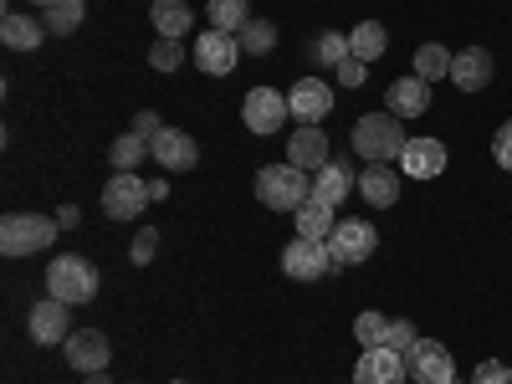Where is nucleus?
Returning <instances> with one entry per match:
<instances>
[{
    "label": "nucleus",
    "mask_w": 512,
    "mask_h": 384,
    "mask_svg": "<svg viewBox=\"0 0 512 384\" xmlns=\"http://www.w3.org/2000/svg\"><path fill=\"white\" fill-rule=\"evenodd\" d=\"M287 108L297 123H323L333 113V88L323 77H297V88L287 93Z\"/></svg>",
    "instance_id": "14"
},
{
    "label": "nucleus",
    "mask_w": 512,
    "mask_h": 384,
    "mask_svg": "<svg viewBox=\"0 0 512 384\" xmlns=\"http://www.w3.org/2000/svg\"><path fill=\"white\" fill-rule=\"evenodd\" d=\"M98 267L88 262V256H57V262L47 267V297H62V303L82 308L98 297Z\"/></svg>",
    "instance_id": "2"
},
{
    "label": "nucleus",
    "mask_w": 512,
    "mask_h": 384,
    "mask_svg": "<svg viewBox=\"0 0 512 384\" xmlns=\"http://www.w3.org/2000/svg\"><path fill=\"white\" fill-rule=\"evenodd\" d=\"M282 272L297 277V282H318L333 272V256H328V241H308V236H292L282 246Z\"/></svg>",
    "instance_id": "8"
},
{
    "label": "nucleus",
    "mask_w": 512,
    "mask_h": 384,
    "mask_svg": "<svg viewBox=\"0 0 512 384\" xmlns=\"http://www.w3.org/2000/svg\"><path fill=\"white\" fill-rule=\"evenodd\" d=\"M77 221H82V210H77V205H62V210H57V226H62V231H72Z\"/></svg>",
    "instance_id": "40"
},
{
    "label": "nucleus",
    "mask_w": 512,
    "mask_h": 384,
    "mask_svg": "<svg viewBox=\"0 0 512 384\" xmlns=\"http://www.w3.org/2000/svg\"><path fill=\"white\" fill-rule=\"evenodd\" d=\"M349 47H354L359 62H379L384 47H390V31H384L379 21H359V26L349 31Z\"/></svg>",
    "instance_id": "25"
},
{
    "label": "nucleus",
    "mask_w": 512,
    "mask_h": 384,
    "mask_svg": "<svg viewBox=\"0 0 512 384\" xmlns=\"http://www.w3.org/2000/svg\"><path fill=\"white\" fill-rule=\"evenodd\" d=\"M384 103H390V113L400 118H420V113H431V82L425 77H395L390 82V93H384Z\"/></svg>",
    "instance_id": "19"
},
{
    "label": "nucleus",
    "mask_w": 512,
    "mask_h": 384,
    "mask_svg": "<svg viewBox=\"0 0 512 384\" xmlns=\"http://www.w3.org/2000/svg\"><path fill=\"white\" fill-rule=\"evenodd\" d=\"M405 374L415 384H456V359L436 338H415V349L405 354Z\"/></svg>",
    "instance_id": "6"
},
{
    "label": "nucleus",
    "mask_w": 512,
    "mask_h": 384,
    "mask_svg": "<svg viewBox=\"0 0 512 384\" xmlns=\"http://www.w3.org/2000/svg\"><path fill=\"white\" fill-rule=\"evenodd\" d=\"M26 333H31V344H41V349L67 344L72 338V303H62V297H41V303H31Z\"/></svg>",
    "instance_id": "5"
},
{
    "label": "nucleus",
    "mask_w": 512,
    "mask_h": 384,
    "mask_svg": "<svg viewBox=\"0 0 512 384\" xmlns=\"http://www.w3.org/2000/svg\"><path fill=\"white\" fill-rule=\"evenodd\" d=\"M41 26H47L52 36H72L82 26V0H57V6L41 11Z\"/></svg>",
    "instance_id": "32"
},
{
    "label": "nucleus",
    "mask_w": 512,
    "mask_h": 384,
    "mask_svg": "<svg viewBox=\"0 0 512 384\" xmlns=\"http://www.w3.org/2000/svg\"><path fill=\"white\" fill-rule=\"evenodd\" d=\"M149 67H154V72H180V67H185V41L159 36L154 47H149Z\"/></svg>",
    "instance_id": "33"
},
{
    "label": "nucleus",
    "mask_w": 512,
    "mask_h": 384,
    "mask_svg": "<svg viewBox=\"0 0 512 384\" xmlns=\"http://www.w3.org/2000/svg\"><path fill=\"white\" fill-rule=\"evenodd\" d=\"M149 200H154V190H149V180H139V175H113L108 190H103L108 221H139Z\"/></svg>",
    "instance_id": "10"
},
{
    "label": "nucleus",
    "mask_w": 512,
    "mask_h": 384,
    "mask_svg": "<svg viewBox=\"0 0 512 384\" xmlns=\"http://www.w3.org/2000/svg\"><path fill=\"white\" fill-rule=\"evenodd\" d=\"M313 57H318V67H344L349 57H354V47H349V31H318V41H313Z\"/></svg>",
    "instance_id": "29"
},
{
    "label": "nucleus",
    "mask_w": 512,
    "mask_h": 384,
    "mask_svg": "<svg viewBox=\"0 0 512 384\" xmlns=\"http://www.w3.org/2000/svg\"><path fill=\"white\" fill-rule=\"evenodd\" d=\"M390 323L395 318H384V313H359L354 318V338H359V349H384V344H390Z\"/></svg>",
    "instance_id": "31"
},
{
    "label": "nucleus",
    "mask_w": 512,
    "mask_h": 384,
    "mask_svg": "<svg viewBox=\"0 0 512 384\" xmlns=\"http://www.w3.org/2000/svg\"><path fill=\"white\" fill-rule=\"evenodd\" d=\"M405 354L400 349H364L359 364H354V384H405Z\"/></svg>",
    "instance_id": "15"
},
{
    "label": "nucleus",
    "mask_w": 512,
    "mask_h": 384,
    "mask_svg": "<svg viewBox=\"0 0 512 384\" xmlns=\"http://www.w3.org/2000/svg\"><path fill=\"white\" fill-rule=\"evenodd\" d=\"M256 200H262L267 210H287V216H297V210L313 200L308 169H297V164H267L262 175H256Z\"/></svg>",
    "instance_id": "1"
},
{
    "label": "nucleus",
    "mask_w": 512,
    "mask_h": 384,
    "mask_svg": "<svg viewBox=\"0 0 512 384\" xmlns=\"http://www.w3.org/2000/svg\"><path fill=\"white\" fill-rule=\"evenodd\" d=\"M169 384H190V379H169Z\"/></svg>",
    "instance_id": "43"
},
{
    "label": "nucleus",
    "mask_w": 512,
    "mask_h": 384,
    "mask_svg": "<svg viewBox=\"0 0 512 384\" xmlns=\"http://www.w3.org/2000/svg\"><path fill=\"white\" fill-rule=\"evenodd\" d=\"M31 6H41V11H47V6H57V0H31Z\"/></svg>",
    "instance_id": "42"
},
{
    "label": "nucleus",
    "mask_w": 512,
    "mask_h": 384,
    "mask_svg": "<svg viewBox=\"0 0 512 384\" xmlns=\"http://www.w3.org/2000/svg\"><path fill=\"white\" fill-rule=\"evenodd\" d=\"M405 149V128L395 113H364L354 123V154H364L369 164H390Z\"/></svg>",
    "instance_id": "3"
},
{
    "label": "nucleus",
    "mask_w": 512,
    "mask_h": 384,
    "mask_svg": "<svg viewBox=\"0 0 512 384\" xmlns=\"http://www.w3.org/2000/svg\"><path fill=\"white\" fill-rule=\"evenodd\" d=\"M451 62H456V52H446L441 41H425V47L415 52V77L441 82V77H451Z\"/></svg>",
    "instance_id": "28"
},
{
    "label": "nucleus",
    "mask_w": 512,
    "mask_h": 384,
    "mask_svg": "<svg viewBox=\"0 0 512 384\" xmlns=\"http://www.w3.org/2000/svg\"><path fill=\"white\" fill-rule=\"evenodd\" d=\"M241 118H246V128H251V134L272 139L277 128L292 118V108H287V93H277V88H251V93H246V103H241Z\"/></svg>",
    "instance_id": "9"
},
{
    "label": "nucleus",
    "mask_w": 512,
    "mask_h": 384,
    "mask_svg": "<svg viewBox=\"0 0 512 384\" xmlns=\"http://www.w3.org/2000/svg\"><path fill=\"white\" fill-rule=\"evenodd\" d=\"M400 169H405L410 180H436L441 169H446V144L441 139H405Z\"/></svg>",
    "instance_id": "17"
},
{
    "label": "nucleus",
    "mask_w": 512,
    "mask_h": 384,
    "mask_svg": "<svg viewBox=\"0 0 512 384\" xmlns=\"http://www.w3.org/2000/svg\"><path fill=\"white\" fill-rule=\"evenodd\" d=\"M472 384H512V369H507V364H497V359H482V364H477V374H472Z\"/></svg>",
    "instance_id": "36"
},
{
    "label": "nucleus",
    "mask_w": 512,
    "mask_h": 384,
    "mask_svg": "<svg viewBox=\"0 0 512 384\" xmlns=\"http://www.w3.org/2000/svg\"><path fill=\"white\" fill-rule=\"evenodd\" d=\"M333 159V149H328V134H323V123H297L292 128V139H287V164H297V169H318Z\"/></svg>",
    "instance_id": "13"
},
{
    "label": "nucleus",
    "mask_w": 512,
    "mask_h": 384,
    "mask_svg": "<svg viewBox=\"0 0 512 384\" xmlns=\"http://www.w3.org/2000/svg\"><path fill=\"white\" fill-rule=\"evenodd\" d=\"M149 149H154V164L169 169V175H180V169H195V159H200V144L185 134V128H159Z\"/></svg>",
    "instance_id": "16"
},
{
    "label": "nucleus",
    "mask_w": 512,
    "mask_h": 384,
    "mask_svg": "<svg viewBox=\"0 0 512 384\" xmlns=\"http://www.w3.org/2000/svg\"><path fill=\"white\" fill-rule=\"evenodd\" d=\"M379 246V231L369 221H338L333 236H328V256H333V267H359L369 262Z\"/></svg>",
    "instance_id": "7"
},
{
    "label": "nucleus",
    "mask_w": 512,
    "mask_h": 384,
    "mask_svg": "<svg viewBox=\"0 0 512 384\" xmlns=\"http://www.w3.org/2000/svg\"><path fill=\"white\" fill-rule=\"evenodd\" d=\"M205 16H210V26H216V31H231L236 36L251 21V0H210Z\"/></svg>",
    "instance_id": "30"
},
{
    "label": "nucleus",
    "mask_w": 512,
    "mask_h": 384,
    "mask_svg": "<svg viewBox=\"0 0 512 384\" xmlns=\"http://www.w3.org/2000/svg\"><path fill=\"white\" fill-rule=\"evenodd\" d=\"M492 159L507 169V175H512V118L497 128V139H492Z\"/></svg>",
    "instance_id": "37"
},
{
    "label": "nucleus",
    "mask_w": 512,
    "mask_h": 384,
    "mask_svg": "<svg viewBox=\"0 0 512 384\" xmlns=\"http://www.w3.org/2000/svg\"><path fill=\"white\" fill-rule=\"evenodd\" d=\"M415 338H420V333H415V323H410V318H395V323H390V349L410 354V349H415Z\"/></svg>",
    "instance_id": "35"
},
{
    "label": "nucleus",
    "mask_w": 512,
    "mask_h": 384,
    "mask_svg": "<svg viewBox=\"0 0 512 384\" xmlns=\"http://www.w3.org/2000/svg\"><path fill=\"white\" fill-rule=\"evenodd\" d=\"M57 216H26V210H16V216L0 221V251L6 256H36L47 251L57 241Z\"/></svg>",
    "instance_id": "4"
},
{
    "label": "nucleus",
    "mask_w": 512,
    "mask_h": 384,
    "mask_svg": "<svg viewBox=\"0 0 512 384\" xmlns=\"http://www.w3.org/2000/svg\"><path fill=\"white\" fill-rule=\"evenodd\" d=\"M292 221H297V236H308V241H328V236H333V226H338V210H333L328 200H318V195H313V200H308L303 210H297Z\"/></svg>",
    "instance_id": "23"
},
{
    "label": "nucleus",
    "mask_w": 512,
    "mask_h": 384,
    "mask_svg": "<svg viewBox=\"0 0 512 384\" xmlns=\"http://www.w3.org/2000/svg\"><path fill=\"white\" fill-rule=\"evenodd\" d=\"M364 67H369V62H359V57H349V62H344V67H338V82H344V88H359V82H364V77H369V72H364Z\"/></svg>",
    "instance_id": "39"
},
{
    "label": "nucleus",
    "mask_w": 512,
    "mask_h": 384,
    "mask_svg": "<svg viewBox=\"0 0 512 384\" xmlns=\"http://www.w3.org/2000/svg\"><path fill=\"white\" fill-rule=\"evenodd\" d=\"M236 57H241V41L231 31H200L195 36V67L200 72L226 77V72H236Z\"/></svg>",
    "instance_id": "12"
},
{
    "label": "nucleus",
    "mask_w": 512,
    "mask_h": 384,
    "mask_svg": "<svg viewBox=\"0 0 512 384\" xmlns=\"http://www.w3.org/2000/svg\"><path fill=\"white\" fill-rule=\"evenodd\" d=\"M149 21H154V31L159 36H185L190 26H195V11L185 6V0H154V6H149Z\"/></svg>",
    "instance_id": "24"
},
{
    "label": "nucleus",
    "mask_w": 512,
    "mask_h": 384,
    "mask_svg": "<svg viewBox=\"0 0 512 384\" xmlns=\"http://www.w3.org/2000/svg\"><path fill=\"white\" fill-rule=\"evenodd\" d=\"M62 354H67V364L88 379V374H103L108 369V359H113V344H108V333L103 328H77L67 344H62Z\"/></svg>",
    "instance_id": "11"
},
{
    "label": "nucleus",
    "mask_w": 512,
    "mask_h": 384,
    "mask_svg": "<svg viewBox=\"0 0 512 384\" xmlns=\"http://www.w3.org/2000/svg\"><path fill=\"white\" fill-rule=\"evenodd\" d=\"M451 82H456L461 93H482L487 82H492V52H482V47L456 52V62H451Z\"/></svg>",
    "instance_id": "20"
},
{
    "label": "nucleus",
    "mask_w": 512,
    "mask_h": 384,
    "mask_svg": "<svg viewBox=\"0 0 512 384\" xmlns=\"http://www.w3.org/2000/svg\"><path fill=\"white\" fill-rule=\"evenodd\" d=\"M88 384H113V379H108V369H103V374H88Z\"/></svg>",
    "instance_id": "41"
},
{
    "label": "nucleus",
    "mask_w": 512,
    "mask_h": 384,
    "mask_svg": "<svg viewBox=\"0 0 512 384\" xmlns=\"http://www.w3.org/2000/svg\"><path fill=\"white\" fill-rule=\"evenodd\" d=\"M236 41H241V57H267V52L277 47V21L251 16V21L236 31Z\"/></svg>",
    "instance_id": "26"
},
{
    "label": "nucleus",
    "mask_w": 512,
    "mask_h": 384,
    "mask_svg": "<svg viewBox=\"0 0 512 384\" xmlns=\"http://www.w3.org/2000/svg\"><path fill=\"white\" fill-rule=\"evenodd\" d=\"M159 128H164V123H159V113H154V108H144V113H134V128H128V134H139V139H149V144H154Z\"/></svg>",
    "instance_id": "38"
},
{
    "label": "nucleus",
    "mask_w": 512,
    "mask_h": 384,
    "mask_svg": "<svg viewBox=\"0 0 512 384\" xmlns=\"http://www.w3.org/2000/svg\"><path fill=\"white\" fill-rule=\"evenodd\" d=\"M47 36H52V31L41 26V21H31V16H16V11H11L6 21H0V41H6L11 52H36Z\"/></svg>",
    "instance_id": "22"
},
{
    "label": "nucleus",
    "mask_w": 512,
    "mask_h": 384,
    "mask_svg": "<svg viewBox=\"0 0 512 384\" xmlns=\"http://www.w3.org/2000/svg\"><path fill=\"white\" fill-rule=\"evenodd\" d=\"M359 195L374 205V210H390L395 200H400V175L390 164H369L364 175H359Z\"/></svg>",
    "instance_id": "21"
},
{
    "label": "nucleus",
    "mask_w": 512,
    "mask_h": 384,
    "mask_svg": "<svg viewBox=\"0 0 512 384\" xmlns=\"http://www.w3.org/2000/svg\"><path fill=\"white\" fill-rule=\"evenodd\" d=\"M154 251H159V231H139L134 246H128V262H134V267H149Z\"/></svg>",
    "instance_id": "34"
},
{
    "label": "nucleus",
    "mask_w": 512,
    "mask_h": 384,
    "mask_svg": "<svg viewBox=\"0 0 512 384\" xmlns=\"http://www.w3.org/2000/svg\"><path fill=\"white\" fill-rule=\"evenodd\" d=\"M149 154H154L149 139H139V134H118V139H113V154H108V159H113V175H134V169H139Z\"/></svg>",
    "instance_id": "27"
},
{
    "label": "nucleus",
    "mask_w": 512,
    "mask_h": 384,
    "mask_svg": "<svg viewBox=\"0 0 512 384\" xmlns=\"http://www.w3.org/2000/svg\"><path fill=\"white\" fill-rule=\"evenodd\" d=\"M354 185H359L354 164H349V159H338V154H333V159L318 169V175H313V195H318V200H328L333 210H338V205H344V200L354 195Z\"/></svg>",
    "instance_id": "18"
}]
</instances>
